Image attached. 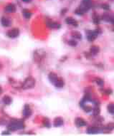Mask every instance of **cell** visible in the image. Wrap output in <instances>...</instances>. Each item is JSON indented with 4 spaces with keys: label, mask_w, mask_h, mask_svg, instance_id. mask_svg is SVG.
Instances as JSON below:
<instances>
[{
    "label": "cell",
    "mask_w": 114,
    "mask_h": 136,
    "mask_svg": "<svg viewBox=\"0 0 114 136\" xmlns=\"http://www.w3.org/2000/svg\"><path fill=\"white\" fill-rule=\"evenodd\" d=\"M25 128V124L23 121L21 120H14L12 121L9 125H8V129L10 131H14L17 130H21Z\"/></svg>",
    "instance_id": "obj_1"
},
{
    "label": "cell",
    "mask_w": 114,
    "mask_h": 136,
    "mask_svg": "<svg viewBox=\"0 0 114 136\" xmlns=\"http://www.w3.org/2000/svg\"><path fill=\"white\" fill-rule=\"evenodd\" d=\"M35 86V79L34 78H32V76H30L25 79L23 85H22V88L30 89V88H33Z\"/></svg>",
    "instance_id": "obj_2"
},
{
    "label": "cell",
    "mask_w": 114,
    "mask_h": 136,
    "mask_svg": "<svg viewBox=\"0 0 114 136\" xmlns=\"http://www.w3.org/2000/svg\"><path fill=\"white\" fill-rule=\"evenodd\" d=\"M19 35V30L17 28L10 29L7 33V36L11 39H15V38L18 37Z\"/></svg>",
    "instance_id": "obj_3"
},
{
    "label": "cell",
    "mask_w": 114,
    "mask_h": 136,
    "mask_svg": "<svg viewBox=\"0 0 114 136\" xmlns=\"http://www.w3.org/2000/svg\"><path fill=\"white\" fill-rule=\"evenodd\" d=\"M86 34H87V39L89 41H93L96 39V37L98 36V34H97V32L96 31L88 30V31H86Z\"/></svg>",
    "instance_id": "obj_4"
},
{
    "label": "cell",
    "mask_w": 114,
    "mask_h": 136,
    "mask_svg": "<svg viewBox=\"0 0 114 136\" xmlns=\"http://www.w3.org/2000/svg\"><path fill=\"white\" fill-rule=\"evenodd\" d=\"M32 109H31L30 106L28 104L25 105L23 111H22V114H23V116L25 118H28V117H30L32 115Z\"/></svg>",
    "instance_id": "obj_5"
},
{
    "label": "cell",
    "mask_w": 114,
    "mask_h": 136,
    "mask_svg": "<svg viewBox=\"0 0 114 136\" xmlns=\"http://www.w3.org/2000/svg\"><path fill=\"white\" fill-rule=\"evenodd\" d=\"M101 132V129L98 126H90L87 129V132L88 134H96Z\"/></svg>",
    "instance_id": "obj_6"
},
{
    "label": "cell",
    "mask_w": 114,
    "mask_h": 136,
    "mask_svg": "<svg viewBox=\"0 0 114 136\" xmlns=\"http://www.w3.org/2000/svg\"><path fill=\"white\" fill-rule=\"evenodd\" d=\"M46 24L50 29H60L61 27V25L59 23H57L53 21H48L46 22Z\"/></svg>",
    "instance_id": "obj_7"
},
{
    "label": "cell",
    "mask_w": 114,
    "mask_h": 136,
    "mask_svg": "<svg viewBox=\"0 0 114 136\" xmlns=\"http://www.w3.org/2000/svg\"><path fill=\"white\" fill-rule=\"evenodd\" d=\"M4 11L7 13H14L16 12V6L14 4H9L5 7Z\"/></svg>",
    "instance_id": "obj_8"
},
{
    "label": "cell",
    "mask_w": 114,
    "mask_h": 136,
    "mask_svg": "<svg viewBox=\"0 0 114 136\" xmlns=\"http://www.w3.org/2000/svg\"><path fill=\"white\" fill-rule=\"evenodd\" d=\"M75 125L79 128L80 127H84L87 125L86 121L82 118H77L75 120Z\"/></svg>",
    "instance_id": "obj_9"
},
{
    "label": "cell",
    "mask_w": 114,
    "mask_h": 136,
    "mask_svg": "<svg viewBox=\"0 0 114 136\" xmlns=\"http://www.w3.org/2000/svg\"><path fill=\"white\" fill-rule=\"evenodd\" d=\"M1 23H2V25L3 26H4V27H8V26H9L12 24L11 20L9 18L4 17V16H3L1 19Z\"/></svg>",
    "instance_id": "obj_10"
},
{
    "label": "cell",
    "mask_w": 114,
    "mask_h": 136,
    "mask_svg": "<svg viewBox=\"0 0 114 136\" xmlns=\"http://www.w3.org/2000/svg\"><path fill=\"white\" fill-rule=\"evenodd\" d=\"M65 22L69 24V25H72L73 26H78V21L73 19V17H67L65 19Z\"/></svg>",
    "instance_id": "obj_11"
},
{
    "label": "cell",
    "mask_w": 114,
    "mask_h": 136,
    "mask_svg": "<svg viewBox=\"0 0 114 136\" xmlns=\"http://www.w3.org/2000/svg\"><path fill=\"white\" fill-rule=\"evenodd\" d=\"M64 124V120L62 118L60 117H57L56 118L55 120H54V122H53V125L55 127H60V126H62V125Z\"/></svg>",
    "instance_id": "obj_12"
},
{
    "label": "cell",
    "mask_w": 114,
    "mask_h": 136,
    "mask_svg": "<svg viewBox=\"0 0 114 136\" xmlns=\"http://www.w3.org/2000/svg\"><path fill=\"white\" fill-rule=\"evenodd\" d=\"M48 78H49L50 82L54 84L56 82V81H57V80L58 79V77H57V76L56 75V73H53V72H50V73H49V75H48Z\"/></svg>",
    "instance_id": "obj_13"
},
{
    "label": "cell",
    "mask_w": 114,
    "mask_h": 136,
    "mask_svg": "<svg viewBox=\"0 0 114 136\" xmlns=\"http://www.w3.org/2000/svg\"><path fill=\"white\" fill-rule=\"evenodd\" d=\"M100 51V48L97 46H92L90 48V53L91 55H96Z\"/></svg>",
    "instance_id": "obj_14"
},
{
    "label": "cell",
    "mask_w": 114,
    "mask_h": 136,
    "mask_svg": "<svg viewBox=\"0 0 114 136\" xmlns=\"http://www.w3.org/2000/svg\"><path fill=\"white\" fill-rule=\"evenodd\" d=\"M54 85L57 88H62L65 86V81H64V80L62 78H58V79L57 80L56 82L54 84Z\"/></svg>",
    "instance_id": "obj_15"
},
{
    "label": "cell",
    "mask_w": 114,
    "mask_h": 136,
    "mask_svg": "<svg viewBox=\"0 0 114 136\" xmlns=\"http://www.w3.org/2000/svg\"><path fill=\"white\" fill-rule=\"evenodd\" d=\"M71 36L73 38H74L75 39H78V40H80L82 39V35L80 32H77V31H73L71 33Z\"/></svg>",
    "instance_id": "obj_16"
},
{
    "label": "cell",
    "mask_w": 114,
    "mask_h": 136,
    "mask_svg": "<svg viewBox=\"0 0 114 136\" xmlns=\"http://www.w3.org/2000/svg\"><path fill=\"white\" fill-rule=\"evenodd\" d=\"M22 14L23 16L26 18V19H30L32 16V12L30 10L27 9H24L22 10Z\"/></svg>",
    "instance_id": "obj_17"
},
{
    "label": "cell",
    "mask_w": 114,
    "mask_h": 136,
    "mask_svg": "<svg viewBox=\"0 0 114 136\" xmlns=\"http://www.w3.org/2000/svg\"><path fill=\"white\" fill-rule=\"evenodd\" d=\"M2 102L5 104V105H9L11 104V103L12 102V99L10 96H4L3 99H2Z\"/></svg>",
    "instance_id": "obj_18"
},
{
    "label": "cell",
    "mask_w": 114,
    "mask_h": 136,
    "mask_svg": "<svg viewBox=\"0 0 114 136\" xmlns=\"http://www.w3.org/2000/svg\"><path fill=\"white\" fill-rule=\"evenodd\" d=\"M107 110L109 113L114 115V103H109L107 106Z\"/></svg>",
    "instance_id": "obj_19"
},
{
    "label": "cell",
    "mask_w": 114,
    "mask_h": 136,
    "mask_svg": "<svg viewBox=\"0 0 114 136\" xmlns=\"http://www.w3.org/2000/svg\"><path fill=\"white\" fill-rule=\"evenodd\" d=\"M112 16H110V14H103V16H102V19L103 20H104V21H107V22H110L111 21V20H112Z\"/></svg>",
    "instance_id": "obj_20"
},
{
    "label": "cell",
    "mask_w": 114,
    "mask_h": 136,
    "mask_svg": "<svg viewBox=\"0 0 114 136\" xmlns=\"http://www.w3.org/2000/svg\"><path fill=\"white\" fill-rule=\"evenodd\" d=\"M100 113H101V110H100V108L98 105H96V107H94L93 108V114L94 116H98L100 115Z\"/></svg>",
    "instance_id": "obj_21"
},
{
    "label": "cell",
    "mask_w": 114,
    "mask_h": 136,
    "mask_svg": "<svg viewBox=\"0 0 114 136\" xmlns=\"http://www.w3.org/2000/svg\"><path fill=\"white\" fill-rule=\"evenodd\" d=\"M100 21H101V19L98 16V15L96 14H94L93 16V23L95 24H96V25H98L100 24Z\"/></svg>",
    "instance_id": "obj_22"
},
{
    "label": "cell",
    "mask_w": 114,
    "mask_h": 136,
    "mask_svg": "<svg viewBox=\"0 0 114 136\" xmlns=\"http://www.w3.org/2000/svg\"><path fill=\"white\" fill-rule=\"evenodd\" d=\"M42 124L44 127H47V128H50V122L48 118H44L42 120Z\"/></svg>",
    "instance_id": "obj_23"
},
{
    "label": "cell",
    "mask_w": 114,
    "mask_h": 136,
    "mask_svg": "<svg viewBox=\"0 0 114 136\" xmlns=\"http://www.w3.org/2000/svg\"><path fill=\"white\" fill-rule=\"evenodd\" d=\"M104 129L108 130V131H110V130H113L114 129V123H110L108 124H107L105 127H104Z\"/></svg>",
    "instance_id": "obj_24"
},
{
    "label": "cell",
    "mask_w": 114,
    "mask_h": 136,
    "mask_svg": "<svg viewBox=\"0 0 114 136\" xmlns=\"http://www.w3.org/2000/svg\"><path fill=\"white\" fill-rule=\"evenodd\" d=\"M83 108L84 111L86 112V113H90V112H91V111H93V108L91 107V106H90V105H84L83 107Z\"/></svg>",
    "instance_id": "obj_25"
},
{
    "label": "cell",
    "mask_w": 114,
    "mask_h": 136,
    "mask_svg": "<svg viewBox=\"0 0 114 136\" xmlns=\"http://www.w3.org/2000/svg\"><path fill=\"white\" fill-rule=\"evenodd\" d=\"M96 82L98 86H100L101 87L103 86V85H104V80L101 78H96Z\"/></svg>",
    "instance_id": "obj_26"
},
{
    "label": "cell",
    "mask_w": 114,
    "mask_h": 136,
    "mask_svg": "<svg viewBox=\"0 0 114 136\" xmlns=\"http://www.w3.org/2000/svg\"><path fill=\"white\" fill-rule=\"evenodd\" d=\"M75 13L76 14H78V15L82 16V15H83V14H85V12H84L80 7H78V8H77V9H75Z\"/></svg>",
    "instance_id": "obj_27"
},
{
    "label": "cell",
    "mask_w": 114,
    "mask_h": 136,
    "mask_svg": "<svg viewBox=\"0 0 114 136\" xmlns=\"http://www.w3.org/2000/svg\"><path fill=\"white\" fill-rule=\"evenodd\" d=\"M67 44H69L71 46H76L78 45V41H75V39H72V40H69L67 42Z\"/></svg>",
    "instance_id": "obj_28"
},
{
    "label": "cell",
    "mask_w": 114,
    "mask_h": 136,
    "mask_svg": "<svg viewBox=\"0 0 114 136\" xmlns=\"http://www.w3.org/2000/svg\"><path fill=\"white\" fill-rule=\"evenodd\" d=\"M101 7H102V9H103L104 10H106V11H108V10H110V5H108V4H103L102 5H101Z\"/></svg>",
    "instance_id": "obj_29"
},
{
    "label": "cell",
    "mask_w": 114,
    "mask_h": 136,
    "mask_svg": "<svg viewBox=\"0 0 114 136\" xmlns=\"http://www.w3.org/2000/svg\"><path fill=\"white\" fill-rule=\"evenodd\" d=\"M112 90L111 89H109V88H107V89H105L104 91H103V93H105V94H106V95H110V94H111L112 93Z\"/></svg>",
    "instance_id": "obj_30"
},
{
    "label": "cell",
    "mask_w": 114,
    "mask_h": 136,
    "mask_svg": "<svg viewBox=\"0 0 114 136\" xmlns=\"http://www.w3.org/2000/svg\"><path fill=\"white\" fill-rule=\"evenodd\" d=\"M67 12V9H66V8H64L63 9H62V11H61V14L62 15H64L66 12Z\"/></svg>",
    "instance_id": "obj_31"
},
{
    "label": "cell",
    "mask_w": 114,
    "mask_h": 136,
    "mask_svg": "<svg viewBox=\"0 0 114 136\" xmlns=\"http://www.w3.org/2000/svg\"><path fill=\"white\" fill-rule=\"evenodd\" d=\"M23 2H30L32 0H22Z\"/></svg>",
    "instance_id": "obj_32"
},
{
    "label": "cell",
    "mask_w": 114,
    "mask_h": 136,
    "mask_svg": "<svg viewBox=\"0 0 114 136\" xmlns=\"http://www.w3.org/2000/svg\"><path fill=\"white\" fill-rule=\"evenodd\" d=\"M2 88L0 86V95L2 94Z\"/></svg>",
    "instance_id": "obj_33"
},
{
    "label": "cell",
    "mask_w": 114,
    "mask_h": 136,
    "mask_svg": "<svg viewBox=\"0 0 114 136\" xmlns=\"http://www.w3.org/2000/svg\"><path fill=\"white\" fill-rule=\"evenodd\" d=\"M0 68H1V64H0Z\"/></svg>",
    "instance_id": "obj_34"
}]
</instances>
